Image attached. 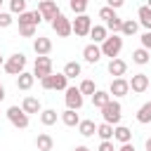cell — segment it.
I'll return each mask as SVG.
<instances>
[{
	"instance_id": "1",
	"label": "cell",
	"mask_w": 151,
	"mask_h": 151,
	"mask_svg": "<svg viewBox=\"0 0 151 151\" xmlns=\"http://www.w3.org/2000/svg\"><path fill=\"white\" fill-rule=\"evenodd\" d=\"M101 118H104V123H109V125H120V118H123V106H120V101L118 99H111L109 104H104L101 109Z\"/></svg>"
},
{
	"instance_id": "2",
	"label": "cell",
	"mask_w": 151,
	"mask_h": 151,
	"mask_svg": "<svg viewBox=\"0 0 151 151\" xmlns=\"http://www.w3.org/2000/svg\"><path fill=\"white\" fill-rule=\"evenodd\" d=\"M99 50H101V57L116 59V57L120 54V50H123V35H118V33H111V35H106V40L99 45Z\"/></svg>"
},
{
	"instance_id": "3",
	"label": "cell",
	"mask_w": 151,
	"mask_h": 151,
	"mask_svg": "<svg viewBox=\"0 0 151 151\" xmlns=\"http://www.w3.org/2000/svg\"><path fill=\"white\" fill-rule=\"evenodd\" d=\"M2 68H5L9 76H19V73H24V68H26V54H24V52H17V54L7 57Z\"/></svg>"
},
{
	"instance_id": "4",
	"label": "cell",
	"mask_w": 151,
	"mask_h": 151,
	"mask_svg": "<svg viewBox=\"0 0 151 151\" xmlns=\"http://www.w3.org/2000/svg\"><path fill=\"white\" fill-rule=\"evenodd\" d=\"M90 28H92V17H87V14H76V19L71 21V31L78 38L90 35Z\"/></svg>"
},
{
	"instance_id": "5",
	"label": "cell",
	"mask_w": 151,
	"mask_h": 151,
	"mask_svg": "<svg viewBox=\"0 0 151 151\" xmlns=\"http://www.w3.org/2000/svg\"><path fill=\"white\" fill-rule=\"evenodd\" d=\"M40 85H42V90H66L68 87V78L64 73H50V76H45L40 80Z\"/></svg>"
},
{
	"instance_id": "6",
	"label": "cell",
	"mask_w": 151,
	"mask_h": 151,
	"mask_svg": "<svg viewBox=\"0 0 151 151\" xmlns=\"http://www.w3.org/2000/svg\"><path fill=\"white\" fill-rule=\"evenodd\" d=\"M7 118L17 130H26L28 127V113H24L21 106H9L7 109Z\"/></svg>"
},
{
	"instance_id": "7",
	"label": "cell",
	"mask_w": 151,
	"mask_h": 151,
	"mask_svg": "<svg viewBox=\"0 0 151 151\" xmlns=\"http://www.w3.org/2000/svg\"><path fill=\"white\" fill-rule=\"evenodd\" d=\"M38 14L52 24V19L59 14V7H57V0H38Z\"/></svg>"
},
{
	"instance_id": "8",
	"label": "cell",
	"mask_w": 151,
	"mask_h": 151,
	"mask_svg": "<svg viewBox=\"0 0 151 151\" xmlns=\"http://www.w3.org/2000/svg\"><path fill=\"white\" fill-rule=\"evenodd\" d=\"M52 31H54L59 38H68V35L73 33V31H71V19H66V17L59 12V14L52 19Z\"/></svg>"
},
{
	"instance_id": "9",
	"label": "cell",
	"mask_w": 151,
	"mask_h": 151,
	"mask_svg": "<svg viewBox=\"0 0 151 151\" xmlns=\"http://www.w3.org/2000/svg\"><path fill=\"white\" fill-rule=\"evenodd\" d=\"M66 92V109H73V111H78V109H83V104H85V97L80 94V90L78 87H66L64 90Z\"/></svg>"
},
{
	"instance_id": "10",
	"label": "cell",
	"mask_w": 151,
	"mask_h": 151,
	"mask_svg": "<svg viewBox=\"0 0 151 151\" xmlns=\"http://www.w3.org/2000/svg\"><path fill=\"white\" fill-rule=\"evenodd\" d=\"M52 73V59L50 57H35V64H33V76L35 78H45Z\"/></svg>"
},
{
	"instance_id": "11",
	"label": "cell",
	"mask_w": 151,
	"mask_h": 151,
	"mask_svg": "<svg viewBox=\"0 0 151 151\" xmlns=\"http://www.w3.org/2000/svg\"><path fill=\"white\" fill-rule=\"evenodd\" d=\"M127 92H130V83H127L125 78H113V80H111V85H109V94H111V99L125 97Z\"/></svg>"
},
{
	"instance_id": "12",
	"label": "cell",
	"mask_w": 151,
	"mask_h": 151,
	"mask_svg": "<svg viewBox=\"0 0 151 151\" xmlns=\"http://www.w3.org/2000/svg\"><path fill=\"white\" fill-rule=\"evenodd\" d=\"M127 83H130V90H132V92H137V94L149 90V76H146V73H134Z\"/></svg>"
},
{
	"instance_id": "13",
	"label": "cell",
	"mask_w": 151,
	"mask_h": 151,
	"mask_svg": "<svg viewBox=\"0 0 151 151\" xmlns=\"http://www.w3.org/2000/svg\"><path fill=\"white\" fill-rule=\"evenodd\" d=\"M33 50H35L38 57H47V54L52 52V40L45 38V35H38V38L33 40Z\"/></svg>"
},
{
	"instance_id": "14",
	"label": "cell",
	"mask_w": 151,
	"mask_h": 151,
	"mask_svg": "<svg viewBox=\"0 0 151 151\" xmlns=\"http://www.w3.org/2000/svg\"><path fill=\"white\" fill-rule=\"evenodd\" d=\"M83 59H85L87 64H97V61L101 59V50H99V45H94V42L85 45V47H83Z\"/></svg>"
},
{
	"instance_id": "15",
	"label": "cell",
	"mask_w": 151,
	"mask_h": 151,
	"mask_svg": "<svg viewBox=\"0 0 151 151\" xmlns=\"http://www.w3.org/2000/svg\"><path fill=\"white\" fill-rule=\"evenodd\" d=\"M40 21H42V17L38 14V9H35V12H28V9H26L24 14H19V26H35V28H38Z\"/></svg>"
},
{
	"instance_id": "16",
	"label": "cell",
	"mask_w": 151,
	"mask_h": 151,
	"mask_svg": "<svg viewBox=\"0 0 151 151\" xmlns=\"http://www.w3.org/2000/svg\"><path fill=\"white\" fill-rule=\"evenodd\" d=\"M21 111L24 113H40L42 111V106H40V99L38 97H24V101H21Z\"/></svg>"
},
{
	"instance_id": "17",
	"label": "cell",
	"mask_w": 151,
	"mask_h": 151,
	"mask_svg": "<svg viewBox=\"0 0 151 151\" xmlns=\"http://www.w3.org/2000/svg\"><path fill=\"white\" fill-rule=\"evenodd\" d=\"M106 35H109L106 26H101V24H92V28H90V38H92L94 45H101V42L106 40Z\"/></svg>"
},
{
	"instance_id": "18",
	"label": "cell",
	"mask_w": 151,
	"mask_h": 151,
	"mask_svg": "<svg viewBox=\"0 0 151 151\" xmlns=\"http://www.w3.org/2000/svg\"><path fill=\"white\" fill-rule=\"evenodd\" d=\"M125 71H127V64H125L123 59H118V57H116V59H111V61H109V73H111V76L123 78V76H125Z\"/></svg>"
},
{
	"instance_id": "19",
	"label": "cell",
	"mask_w": 151,
	"mask_h": 151,
	"mask_svg": "<svg viewBox=\"0 0 151 151\" xmlns=\"http://www.w3.org/2000/svg\"><path fill=\"white\" fill-rule=\"evenodd\" d=\"M113 139L120 142V144H127V142L132 139V130L125 127V125H116V127H113Z\"/></svg>"
},
{
	"instance_id": "20",
	"label": "cell",
	"mask_w": 151,
	"mask_h": 151,
	"mask_svg": "<svg viewBox=\"0 0 151 151\" xmlns=\"http://www.w3.org/2000/svg\"><path fill=\"white\" fill-rule=\"evenodd\" d=\"M33 83H35V76L28 73V71H24V73L17 76V87H19V90H31Z\"/></svg>"
},
{
	"instance_id": "21",
	"label": "cell",
	"mask_w": 151,
	"mask_h": 151,
	"mask_svg": "<svg viewBox=\"0 0 151 151\" xmlns=\"http://www.w3.org/2000/svg\"><path fill=\"white\" fill-rule=\"evenodd\" d=\"M35 146H38V151H52V146H54V139H52L47 132H40V134L35 137Z\"/></svg>"
},
{
	"instance_id": "22",
	"label": "cell",
	"mask_w": 151,
	"mask_h": 151,
	"mask_svg": "<svg viewBox=\"0 0 151 151\" xmlns=\"http://www.w3.org/2000/svg\"><path fill=\"white\" fill-rule=\"evenodd\" d=\"M61 123H64L66 127H78V123H80V116H78L73 109H66V111L61 113Z\"/></svg>"
},
{
	"instance_id": "23",
	"label": "cell",
	"mask_w": 151,
	"mask_h": 151,
	"mask_svg": "<svg viewBox=\"0 0 151 151\" xmlns=\"http://www.w3.org/2000/svg\"><path fill=\"white\" fill-rule=\"evenodd\" d=\"M137 123H142V125L151 123V101H146V104H142L137 109Z\"/></svg>"
},
{
	"instance_id": "24",
	"label": "cell",
	"mask_w": 151,
	"mask_h": 151,
	"mask_svg": "<svg viewBox=\"0 0 151 151\" xmlns=\"http://www.w3.org/2000/svg\"><path fill=\"white\" fill-rule=\"evenodd\" d=\"M149 59H151V52H149V50H144V47H137V50L132 52V61H134V64H139V66L149 64Z\"/></svg>"
},
{
	"instance_id": "25",
	"label": "cell",
	"mask_w": 151,
	"mask_h": 151,
	"mask_svg": "<svg viewBox=\"0 0 151 151\" xmlns=\"http://www.w3.org/2000/svg\"><path fill=\"white\" fill-rule=\"evenodd\" d=\"M111 101V94H109V90H97L94 94H92V104L97 106V109H101L104 104H109Z\"/></svg>"
},
{
	"instance_id": "26",
	"label": "cell",
	"mask_w": 151,
	"mask_h": 151,
	"mask_svg": "<svg viewBox=\"0 0 151 151\" xmlns=\"http://www.w3.org/2000/svg\"><path fill=\"white\" fill-rule=\"evenodd\" d=\"M78 132H80L83 137H92V134H97V125H94V120H80V123H78Z\"/></svg>"
},
{
	"instance_id": "27",
	"label": "cell",
	"mask_w": 151,
	"mask_h": 151,
	"mask_svg": "<svg viewBox=\"0 0 151 151\" xmlns=\"http://www.w3.org/2000/svg\"><path fill=\"white\" fill-rule=\"evenodd\" d=\"M57 116H59V113H57L54 109H42V111H40V123L50 127V125L57 123Z\"/></svg>"
},
{
	"instance_id": "28",
	"label": "cell",
	"mask_w": 151,
	"mask_h": 151,
	"mask_svg": "<svg viewBox=\"0 0 151 151\" xmlns=\"http://www.w3.org/2000/svg\"><path fill=\"white\" fill-rule=\"evenodd\" d=\"M137 17H139V24H142L146 31H151V9H149L146 5L137 9Z\"/></svg>"
},
{
	"instance_id": "29",
	"label": "cell",
	"mask_w": 151,
	"mask_h": 151,
	"mask_svg": "<svg viewBox=\"0 0 151 151\" xmlns=\"http://www.w3.org/2000/svg\"><path fill=\"white\" fill-rule=\"evenodd\" d=\"M137 28H139V21H134V19H123L120 33H123V35H134Z\"/></svg>"
},
{
	"instance_id": "30",
	"label": "cell",
	"mask_w": 151,
	"mask_h": 151,
	"mask_svg": "<svg viewBox=\"0 0 151 151\" xmlns=\"http://www.w3.org/2000/svg\"><path fill=\"white\" fill-rule=\"evenodd\" d=\"M66 78H76V76H80L83 73V66L78 64V61H68L66 66H64V71H61Z\"/></svg>"
},
{
	"instance_id": "31",
	"label": "cell",
	"mask_w": 151,
	"mask_h": 151,
	"mask_svg": "<svg viewBox=\"0 0 151 151\" xmlns=\"http://www.w3.org/2000/svg\"><path fill=\"white\" fill-rule=\"evenodd\" d=\"M97 134L101 137V142H111L113 139V125H109V123L97 125Z\"/></svg>"
},
{
	"instance_id": "32",
	"label": "cell",
	"mask_w": 151,
	"mask_h": 151,
	"mask_svg": "<svg viewBox=\"0 0 151 151\" xmlns=\"http://www.w3.org/2000/svg\"><path fill=\"white\" fill-rule=\"evenodd\" d=\"M78 90H80V94H83V97H85V94H90V97H92V94L97 92V85H94V80L85 78V80L80 83V87H78Z\"/></svg>"
},
{
	"instance_id": "33",
	"label": "cell",
	"mask_w": 151,
	"mask_h": 151,
	"mask_svg": "<svg viewBox=\"0 0 151 151\" xmlns=\"http://www.w3.org/2000/svg\"><path fill=\"white\" fill-rule=\"evenodd\" d=\"M26 12V0H9V14H24Z\"/></svg>"
},
{
	"instance_id": "34",
	"label": "cell",
	"mask_w": 151,
	"mask_h": 151,
	"mask_svg": "<svg viewBox=\"0 0 151 151\" xmlns=\"http://www.w3.org/2000/svg\"><path fill=\"white\" fill-rule=\"evenodd\" d=\"M68 5H71V9H73L76 14H85V9H87L90 0H68Z\"/></svg>"
},
{
	"instance_id": "35",
	"label": "cell",
	"mask_w": 151,
	"mask_h": 151,
	"mask_svg": "<svg viewBox=\"0 0 151 151\" xmlns=\"http://www.w3.org/2000/svg\"><path fill=\"white\" fill-rule=\"evenodd\" d=\"M118 14H116V9H111V7H101L99 9V19H104V24L106 21H111V19H116Z\"/></svg>"
},
{
	"instance_id": "36",
	"label": "cell",
	"mask_w": 151,
	"mask_h": 151,
	"mask_svg": "<svg viewBox=\"0 0 151 151\" xmlns=\"http://www.w3.org/2000/svg\"><path fill=\"white\" fill-rule=\"evenodd\" d=\"M35 31H38L35 26H19V35H21V38H33Z\"/></svg>"
},
{
	"instance_id": "37",
	"label": "cell",
	"mask_w": 151,
	"mask_h": 151,
	"mask_svg": "<svg viewBox=\"0 0 151 151\" xmlns=\"http://www.w3.org/2000/svg\"><path fill=\"white\" fill-rule=\"evenodd\" d=\"M12 24H14L12 14H9V12H0V28H7V26H12Z\"/></svg>"
},
{
	"instance_id": "38",
	"label": "cell",
	"mask_w": 151,
	"mask_h": 151,
	"mask_svg": "<svg viewBox=\"0 0 151 151\" xmlns=\"http://www.w3.org/2000/svg\"><path fill=\"white\" fill-rule=\"evenodd\" d=\"M142 47H144V50H149V52H151V31H146V33H144V35H142Z\"/></svg>"
},
{
	"instance_id": "39",
	"label": "cell",
	"mask_w": 151,
	"mask_h": 151,
	"mask_svg": "<svg viewBox=\"0 0 151 151\" xmlns=\"http://www.w3.org/2000/svg\"><path fill=\"white\" fill-rule=\"evenodd\" d=\"M123 5H125V0H106V7H111V9H118Z\"/></svg>"
},
{
	"instance_id": "40",
	"label": "cell",
	"mask_w": 151,
	"mask_h": 151,
	"mask_svg": "<svg viewBox=\"0 0 151 151\" xmlns=\"http://www.w3.org/2000/svg\"><path fill=\"white\" fill-rule=\"evenodd\" d=\"M97 151H116V146H113V142H101Z\"/></svg>"
},
{
	"instance_id": "41",
	"label": "cell",
	"mask_w": 151,
	"mask_h": 151,
	"mask_svg": "<svg viewBox=\"0 0 151 151\" xmlns=\"http://www.w3.org/2000/svg\"><path fill=\"white\" fill-rule=\"evenodd\" d=\"M116 151H134V146H132V144L127 142V144H120V146H118Z\"/></svg>"
},
{
	"instance_id": "42",
	"label": "cell",
	"mask_w": 151,
	"mask_h": 151,
	"mask_svg": "<svg viewBox=\"0 0 151 151\" xmlns=\"http://www.w3.org/2000/svg\"><path fill=\"white\" fill-rule=\"evenodd\" d=\"M2 99H5V85L0 83V101H2Z\"/></svg>"
},
{
	"instance_id": "43",
	"label": "cell",
	"mask_w": 151,
	"mask_h": 151,
	"mask_svg": "<svg viewBox=\"0 0 151 151\" xmlns=\"http://www.w3.org/2000/svg\"><path fill=\"white\" fill-rule=\"evenodd\" d=\"M144 146H146V151H151V137H149V139L144 142Z\"/></svg>"
},
{
	"instance_id": "44",
	"label": "cell",
	"mask_w": 151,
	"mask_h": 151,
	"mask_svg": "<svg viewBox=\"0 0 151 151\" xmlns=\"http://www.w3.org/2000/svg\"><path fill=\"white\" fill-rule=\"evenodd\" d=\"M73 151H90V149H87V146H76Z\"/></svg>"
},
{
	"instance_id": "45",
	"label": "cell",
	"mask_w": 151,
	"mask_h": 151,
	"mask_svg": "<svg viewBox=\"0 0 151 151\" xmlns=\"http://www.w3.org/2000/svg\"><path fill=\"white\" fill-rule=\"evenodd\" d=\"M0 66H5V59H2V54H0Z\"/></svg>"
},
{
	"instance_id": "46",
	"label": "cell",
	"mask_w": 151,
	"mask_h": 151,
	"mask_svg": "<svg viewBox=\"0 0 151 151\" xmlns=\"http://www.w3.org/2000/svg\"><path fill=\"white\" fill-rule=\"evenodd\" d=\"M146 7H149V9H151V0H146Z\"/></svg>"
},
{
	"instance_id": "47",
	"label": "cell",
	"mask_w": 151,
	"mask_h": 151,
	"mask_svg": "<svg viewBox=\"0 0 151 151\" xmlns=\"http://www.w3.org/2000/svg\"><path fill=\"white\" fill-rule=\"evenodd\" d=\"M0 5H2V0H0Z\"/></svg>"
}]
</instances>
